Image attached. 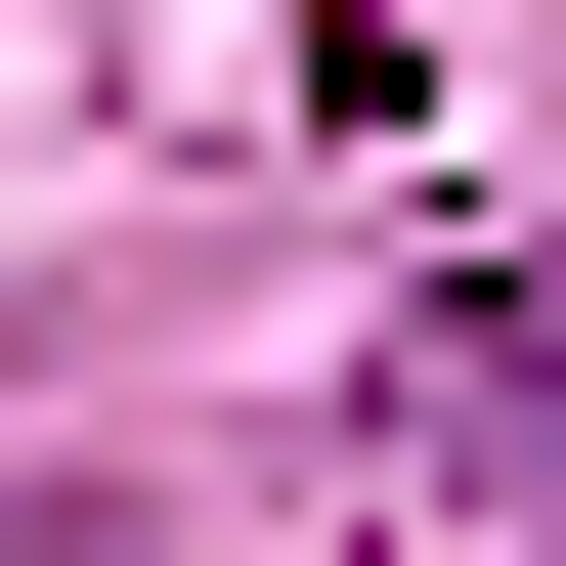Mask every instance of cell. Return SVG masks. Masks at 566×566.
Listing matches in <instances>:
<instances>
[{
	"instance_id": "6da1fadb",
	"label": "cell",
	"mask_w": 566,
	"mask_h": 566,
	"mask_svg": "<svg viewBox=\"0 0 566 566\" xmlns=\"http://www.w3.org/2000/svg\"><path fill=\"white\" fill-rule=\"evenodd\" d=\"M436 436H480V480H566V262H480V305H436Z\"/></svg>"
}]
</instances>
